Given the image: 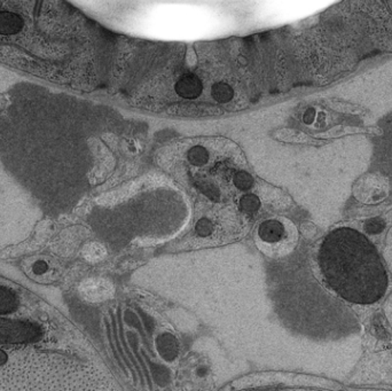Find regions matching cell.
Returning <instances> with one entry per match:
<instances>
[{"instance_id": "cell-1", "label": "cell", "mask_w": 392, "mask_h": 391, "mask_svg": "<svg viewBox=\"0 0 392 391\" xmlns=\"http://www.w3.org/2000/svg\"><path fill=\"white\" fill-rule=\"evenodd\" d=\"M324 281L341 297L372 305L388 289V274L373 243L358 231L340 227L329 233L319 250Z\"/></svg>"}, {"instance_id": "cell-2", "label": "cell", "mask_w": 392, "mask_h": 391, "mask_svg": "<svg viewBox=\"0 0 392 391\" xmlns=\"http://www.w3.org/2000/svg\"><path fill=\"white\" fill-rule=\"evenodd\" d=\"M161 156L177 176H185L213 200L229 199L253 185L246 159L226 138H191L171 143Z\"/></svg>"}, {"instance_id": "cell-3", "label": "cell", "mask_w": 392, "mask_h": 391, "mask_svg": "<svg viewBox=\"0 0 392 391\" xmlns=\"http://www.w3.org/2000/svg\"><path fill=\"white\" fill-rule=\"evenodd\" d=\"M257 238L260 240L262 249L271 247L273 254H279V245L287 249L288 243H295L296 232L293 225L288 226V224L279 219H267L263 222L257 231Z\"/></svg>"}, {"instance_id": "cell-4", "label": "cell", "mask_w": 392, "mask_h": 391, "mask_svg": "<svg viewBox=\"0 0 392 391\" xmlns=\"http://www.w3.org/2000/svg\"><path fill=\"white\" fill-rule=\"evenodd\" d=\"M386 227V222L380 217L371 218L365 223V231L368 234H379Z\"/></svg>"}, {"instance_id": "cell-5", "label": "cell", "mask_w": 392, "mask_h": 391, "mask_svg": "<svg viewBox=\"0 0 392 391\" xmlns=\"http://www.w3.org/2000/svg\"><path fill=\"white\" fill-rule=\"evenodd\" d=\"M240 205H241L244 212H248V214H253V212H257L258 208H260V201L256 196H246L242 198Z\"/></svg>"}]
</instances>
